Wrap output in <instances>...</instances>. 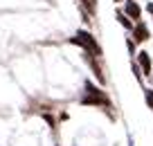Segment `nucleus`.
Segmentation results:
<instances>
[{"mask_svg":"<svg viewBox=\"0 0 153 146\" xmlns=\"http://www.w3.org/2000/svg\"><path fill=\"white\" fill-rule=\"evenodd\" d=\"M115 2H122V0H115Z\"/></svg>","mask_w":153,"mask_h":146,"instance_id":"9b49d317","label":"nucleus"},{"mask_svg":"<svg viewBox=\"0 0 153 146\" xmlns=\"http://www.w3.org/2000/svg\"><path fill=\"white\" fill-rule=\"evenodd\" d=\"M146 9H149V14H153V2H149V5H146Z\"/></svg>","mask_w":153,"mask_h":146,"instance_id":"1a4fd4ad","label":"nucleus"},{"mask_svg":"<svg viewBox=\"0 0 153 146\" xmlns=\"http://www.w3.org/2000/svg\"><path fill=\"white\" fill-rule=\"evenodd\" d=\"M117 20H120V25H122V27H126V29H131V32H133V27H135V25L131 23V18L124 14V11H117Z\"/></svg>","mask_w":153,"mask_h":146,"instance_id":"423d86ee","label":"nucleus"},{"mask_svg":"<svg viewBox=\"0 0 153 146\" xmlns=\"http://www.w3.org/2000/svg\"><path fill=\"white\" fill-rule=\"evenodd\" d=\"M151 81H153V76H151Z\"/></svg>","mask_w":153,"mask_h":146,"instance_id":"f8f14e48","label":"nucleus"},{"mask_svg":"<svg viewBox=\"0 0 153 146\" xmlns=\"http://www.w3.org/2000/svg\"><path fill=\"white\" fill-rule=\"evenodd\" d=\"M124 14L128 16V18H133V20H140L142 9H140V5L135 2V0H126V2H124Z\"/></svg>","mask_w":153,"mask_h":146,"instance_id":"7ed1b4c3","label":"nucleus"},{"mask_svg":"<svg viewBox=\"0 0 153 146\" xmlns=\"http://www.w3.org/2000/svg\"><path fill=\"white\" fill-rule=\"evenodd\" d=\"M133 72H135V76H137V81H142V74H140V67L133 63Z\"/></svg>","mask_w":153,"mask_h":146,"instance_id":"6e6552de","label":"nucleus"},{"mask_svg":"<svg viewBox=\"0 0 153 146\" xmlns=\"http://www.w3.org/2000/svg\"><path fill=\"white\" fill-rule=\"evenodd\" d=\"M81 104L83 106H104V108H108L110 99L106 97V92H101V90L97 88L95 83L86 81V94L81 97Z\"/></svg>","mask_w":153,"mask_h":146,"instance_id":"f257e3e1","label":"nucleus"},{"mask_svg":"<svg viewBox=\"0 0 153 146\" xmlns=\"http://www.w3.org/2000/svg\"><path fill=\"white\" fill-rule=\"evenodd\" d=\"M133 38L137 43H144V41H149L151 38V34H149V27L144 23H135V27H133Z\"/></svg>","mask_w":153,"mask_h":146,"instance_id":"20e7f679","label":"nucleus"},{"mask_svg":"<svg viewBox=\"0 0 153 146\" xmlns=\"http://www.w3.org/2000/svg\"><path fill=\"white\" fill-rule=\"evenodd\" d=\"M72 43H74V45H79V47H83L86 52L95 54V56H99V54H101V47L97 45V41L92 38V34L86 32V29H79V32L74 34V38H72Z\"/></svg>","mask_w":153,"mask_h":146,"instance_id":"f03ea898","label":"nucleus"},{"mask_svg":"<svg viewBox=\"0 0 153 146\" xmlns=\"http://www.w3.org/2000/svg\"><path fill=\"white\" fill-rule=\"evenodd\" d=\"M137 63L142 65V72L146 76H151V56H149V52H140L137 54Z\"/></svg>","mask_w":153,"mask_h":146,"instance_id":"39448f33","label":"nucleus"},{"mask_svg":"<svg viewBox=\"0 0 153 146\" xmlns=\"http://www.w3.org/2000/svg\"><path fill=\"white\" fill-rule=\"evenodd\" d=\"M128 146H133V142H128Z\"/></svg>","mask_w":153,"mask_h":146,"instance_id":"9d476101","label":"nucleus"},{"mask_svg":"<svg viewBox=\"0 0 153 146\" xmlns=\"http://www.w3.org/2000/svg\"><path fill=\"white\" fill-rule=\"evenodd\" d=\"M144 99H146V106H149V108H153V90H151V88L144 92Z\"/></svg>","mask_w":153,"mask_h":146,"instance_id":"0eeeda50","label":"nucleus"}]
</instances>
